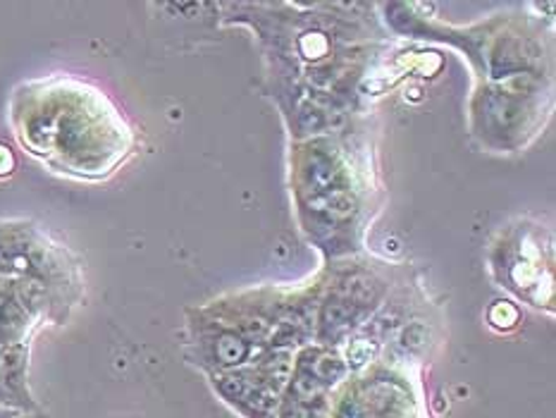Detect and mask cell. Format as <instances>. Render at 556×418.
I'll return each instance as SVG.
<instances>
[{
	"label": "cell",
	"mask_w": 556,
	"mask_h": 418,
	"mask_svg": "<svg viewBox=\"0 0 556 418\" xmlns=\"http://www.w3.org/2000/svg\"><path fill=\"white\" fill-rule=\"evenodd\" d=\"M12 125L29 153L65 173L101 177L127 153V129L99 91L53 84L17 91Z\"/></svg>",
	"instance_id": "cell-1"
},
{
	"label": "cell",
	"mask_w": 556,
	"mask_h": 418,
	"mask_svg": "<svg viewBox=\"0 0 556 418\" xmlns=\"http://www.w3.org/2000/svg\"><path fill=\"white\" fill-rule=\"evenodd\" d=\"M27 342L8 346L3 356H0V400L22 406V409H34L27 388Z\"/></svg>",
	"instance_id": "cell-2"
},
{
	"label": "cell",
	"mask_w": 556,
	"mask_h": 418,
	"mask_svg": "<svg viewBox=\"0 0 556 418\" xmlns=\"http://www.w3.org/2000/svg\"><path fill=\"white\" fill-rule=\"evenodd\" d=\"M36 320L39 318L8 290L3 280V296H0V346L8 350V346L27 342V334Z\"/></svg>",
	"instance_id": "cell-3"
},
{
	"label": "cell",
	"mask_w": 556,
	"mask_h": 418,
	"mask_svg": "<svg viewBox=\"0 0 556 418\" xmlns=\"http://www.w3.org/2000/svg\"><path fill=\"white\" fill-rule=\"evenodd\" d=\"M12 170H15V153L0 143V177H8Z\"/></svg>",
	"instance_id": "cell-4"
},
{
	"label": "cell",
	"mask_w": 556,
	"mask_h": 418,
	"mask_svg": "<svg viewBox=\"0 0 556 418\" xmlns=\"http://www.w3.org/2000/svg\"><path fill=\"white\" fill-rule=\"evenodd\" d=\"M0 296H3V278H0Z\"/></svg>",
	"instance_id": "cell-5"
}]
</instances>
